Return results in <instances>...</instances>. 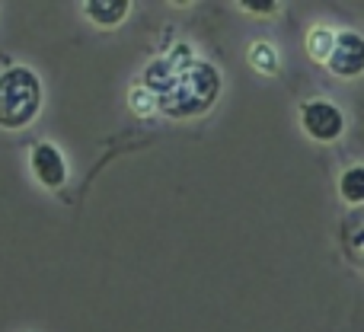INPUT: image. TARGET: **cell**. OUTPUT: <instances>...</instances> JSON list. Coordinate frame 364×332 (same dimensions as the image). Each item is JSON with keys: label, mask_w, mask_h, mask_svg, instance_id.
Wrapping results in <instances>:
<instances>
[{"label": "cell", "mask_w": 364, "mask_h": 332, "mask_svg": "<svg viewBox=\"0 0 364 332\" xmlns=\"http://www.w3.org/2000/svg\"><path fill=\"white\" fill-rule=\"evenodd\" d=\"M144 80L157 96V106L173 119L201 115L220 93V74L208 61H195L186 45H179L173 58L154 61Z\"/></svg>", "instance_id": "obj_1"}, {"label": "cell", "mask_w": 364, "mask_h": 332, "mask_svg": "<svg viewBox=\"0 0 364 332\" xmlns=\"http://www.w3.org/2000/svg\"><path fill=\"white\" fill-rule=\"evenodd\" d=\"M38 77L26 68H10L0 74V125L4 128H23L38 112Z\"/></svg>", "instance_id": "obj_2"}, {"label": "cell", "mask_w": 364, "mask_h": 332, "mask_svg": "<svg viewBox=\"0 0 364 332\" xmlns=\"http://www.w3.org/2000/svg\"><path fill=\"white\" fill-rule=\"evenodd\" d=\"M301 125L314 141L333 144V141H339L342 132H346V115L329 100H310L301 106Z\"/></svg>", "instance_id": "obj_3"}, {"label": "cell", "mask_w": 364, "mask_h": 332, "mask_svg": "<svg viewBox=\"0 0 364 332\" xmlns=\"http://www.w3.org/2000/svg\"><path fill=\"white\" fill-rule=\"evenodd\" d=\"M326 68L333 70L336 77H346V80L364 74V38L358 32H352V29L336 32V48H333V55H329Z\"/></svg>", "instance_id": "obj_4"}, {"label": "cell", "mask_w": 364, "mask_h": 332, "mask_svg": "<svg viewBox=\"0 0 364 332\" xmlns=\"http://www.w3.org/2000/svg\"><path fill=\"white\" fill-rule=\"evenodd\" d=\"M32 166H36V176L45 182V186H61L64 176H68V169H64V160L61 154L55 151L51 144H38L36 151H32Z\"/></svg>", "instance_id": "obj_5"}, {"label": "cell", "mask_w": 364, "mask_h": 332, "mask_svg": "<svg viewBox=\"0 0 364 332\" xmlns=\"http://www.w3.org/2000/svg\"><path fill=\"white\" fill-rule=\"evenodd\" d=\"M87 10H90V16H93L96 23L112 26V23H119V19H125L128 0H90Z\"/></svg>", "instance_id": "obj_6"}, {"label": "cell", "mask_w": 364, "mask_h": 332, "mask_svg": "<svg viewBox=\"0 0 364 332\" xmlns=\"http://www.w3.org/2000/svg\"><path fill=\"white\" fill-rule=\"evenodd\" d=\"M339 192L348 205H364V166H348L342 173Z\"/></svg>", "instance_id": "obj_7"}, {"label": "cell", "mask_w": 364, "mask_h": 332, "mask_svg": "<svg viewBox=\"0 0 364 332\" xmlns=\"http://www.w3.org/2000/svg\"><path fill=\"white\" fill-rule=\"evenodd\" d=\"M333 48H336V32H329L326 26H316V29H310V36H307L310 58H316V61H329Z\"/></svg>", "instance_id": "obj_8"}, {"label": "cell", "mask_w": 364, "mask_h": 332, "mask_svg": "<svg viewBox=\"0 0 364 332\" xmlns=\"http://www.w3.org/2000/svg\"><path fill=\"white\" fill-rule=\"evenodd\" d=\"M250 61H252V68L262 70V74H275V70H278V55H275V48H272L269 42L252 45V48H250Z\"/></svg>", "instance_id": "obj_9"}, {"label": "cell", "mask_w": 364, "mask_h": 332, "mask_svg": "<svg viewBox=\"0 0 364 332\" xmlns=\"http://www.w3.org/2000/svg\"><path fill=\"white\" fill-rule=\"evenodd\" d=\"M243 6H246V10H252V13H275L278 10L275 0H265V4H262V0H243Z\"/></svg>", "instance_id": "obj_10"}, {"label": "cell", "mask_w": 364, "mask_h": 332, "mask_svg": "<svg viewBox=\"0 0 364 332\" xmlns=\"http://www.w3.org/2000/svg\"><path fill=\"white\" fill-rule=\"evenodd\" d=\"M361 243H364V240H361ZM361 262H364V252H361Z\"/></svg>", "instance_id": "obj_11"}]
</instances>
